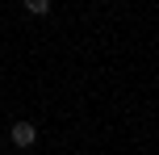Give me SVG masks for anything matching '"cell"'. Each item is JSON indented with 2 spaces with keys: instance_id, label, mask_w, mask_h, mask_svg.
I'll list each match as a JSON object with an SVG mask.
<instances>
[{
  "instance_id": "6da1fadb",
  "label": "cell",
  "mask_w": 159,
  "mask_h": 155,
  "mask_svg": "<svg viewBox=\"0 0 159 155\" xmlns=\"http://www.w3.org/2000/svg\"><path fill=\"white\" fill-rule=\"evenodd\" d=\"M8 139H13L17 147H34V143H38V130H34V122H17L13 130H8Z\"/></svg>"
},
{
  "instance_id": "7a4b0ae2",
  "label": "cell",
  "mask_w": 159,
  "mask_h": 155,
  "mask_svg": "<svg viewBox=\"0 0 159 155\" xmlns=\"http://www.w3.org/2000/svg\"><path fill=\"white\" fill-rule=\"evenodd\" d=\"M25 13H34V17L50 13V0H25Z\"/></svg>"
}]
</instances>
